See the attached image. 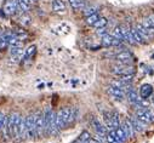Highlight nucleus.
Wrapping results in <instances>:
<instances>
[{
	"label": "nucleus",
	"mask_w": 154,
	"mask_h": 143,
	"mask_svg": "<svg viewBox=\"0 0 154 143\" xmlns=\"http://www.w3.org/2000/svg\"><path fill=\"white\" fill-rule=\"evenodd\" d=\"M78 114H79V109L76 107H74V108L66 107V108L60 109L56 113V124H57L58 130L61 131L62 129H66L70 124H73L78 119Z\"/></svg>",
	"instance_id": "obj_1"
},
{
	"label": "nucleus",
	"mask_w": 154,
	"mask_h": 143,
	"mask_svg": "<svg viewBox=\"0 0 154 143\" xmlns=\"http://www.w3.org/2000/svg\"><path fill=\"white\" fill-rule=\"evenodd\" d=\"M44 120H45V135L46 136H55L60 132L57 124H56V113L51 108L45 109Z\"/></svg>",
	"instance_id": "obj_2"
},
{
	"label": "nucleus",
	"mask_w": 154,
	"mask_h": 143,
	"mask_svg": "<svg viewBox=\"0 0 154 143\" xmlns=\"http://www.w3.org/2000/svg\"><path fill=\"white\" fill-rule=\"evenodd\" d=\"M112 73L117 75L118 78L128 77V75H135L136 69L131 64H117L112 68Z\"/></svg>",
	"instance_id": "obj_3"
},
{
	"label": "nucleus",
	"mask_w": 154,
	"mask_h": 143,
	"mask_svg": "<svg viewBox=\"0 0 154 143\" xmlns=\"http://www.w3.org/2000/svg\"><path fill=\"white\" fill-rule=\"evenodd\" d=\"M21 115L18 113H12L9 115V133L10 137L17 138L18 137V127H20Z\"/></svg>",
	"instance_id": "obj_4"
},
{
	"label": "nucleus",
	"mask_w": 154,
	"mask_h": 143,
	"mask_svg": "<svg viewBox=\"0 0 154 143\" xmlns=\"http://www.w3.org/2000/svg\"><path fill=\"white\" fill-rule=\"evenodd\" d=\"M101 46L103 47H123V41L114 38L112 34L107 33L101 37Z\"/></svg>",
	"instance_id": "obj_5"
},
{
	"label": "nucleus",
	"mask_w": 154,
	"mask_h": 143,
	"mask_svg": "<svg viewBox=\"0 0 154 143\" xmlns=\"http://www.w3.org/2000/svg\"><path fill=\"white\" fill-rule=\"evenodd\" d=\"M136 117L143 121L146 125L154 123V113L149 108H137L136 109Z\"/></svg>",
	"instance_id": "obj_6"
},
{
	"label": "nucleus",
	"mask_w": 154,
	"mask_h": 143,
	"mask_svg": "<svg viewBox=\"0 0 154 143\" xmlns=\"http://www.w3.org/2000/svg\"><path fill=\"white\" fill-rule=\"evenodd\" d=\"M35 119V132L38 137H42L45 135V120H44V113L43 112H38L34 114Z\"/></svg>",
	"instance_id": "obj_7"
},
{
	"label": "nucleus",
	"mask_w": 154,
	"mask_h": 143,
	"mask_svg": "<svg viewBox=\"0 0 154 143\" xmlns=\"http://www.w3.org/2000/svg\"><path fill=\"white\" fill-rule=\"evenodd\" d=\"M114 58L119 64H131V62L134 61V55L128 50H123L115 55Z\"/></svg>",
	"instance_id": "obj_8"
},
{
	"label": "nucleus",
	"mask_w": 154,
	"mask_h": 143,
	"mask_svg": "<svg viewBox=\"0 0 154 143\" xmlns=\"http://www.w3.org/2000/svg\"><path fill=\"white\" fill-rule=\"evenodd\" d=\"M17 9H18V0H5L4 6H3V11L5 16L15 15Z\"/></svg>",
	"instance_id": "obj_9"
},
{
	"label": "nucleus",
	"mask_w": 154,
	"mask_h": 143,
	"mask_svg": "<svg viewBox=\"0 0 154 143\" xmlns=\"http://www.w3.org/2000/svg\"><path fill=\"white\" fill-rule=\"evenodd\" d=\"M126 97H128L129 102H130L134 107L138 108V107H140V103H141V101H142V98L138 96L137 91H136L132 86H131V87H129V90L126 91Z\"/></svg>",
	"instance_id": "obj_10"
},
{
	"label": "nucleus",
	"mask_w": 154,
	"mask_h": 143,
	"mask_svg": "<svg viewBox=\"0 0 154 143\" xmlns=\"http://www.w3.org/2000/svg\"><path fill=\"white\" fill-rule=\"evenodd\" d=\"M26 127H27V136H28L29 138H33V137L36 136L34 114H30V115L26 117Z\"/></svg>",
	"instance_id": "obj_11"
},
{
	"label": "nucleus",
	"mask_w": 154,
	"mask_h": 143,
	"mask_svg": "<svg viewBox=\"0 0 154 143\" xmlns=\"http://www.w3.org/2000/svg\"><path fill=\"white\" fill-rule=\"evenodd\" d=\"M91 124H92V126H94V129H95V131H96V135H98V136H102V137H107V135H108V129L106 127V125H103L97 118H94L92 120H91Z\"/></svg>",
	"instance_id": "obj_12"
},
{
	"label": "nucleus",
	"mask_w": 154,
	"mask_h": 143,
	"mask_svg": "<svg viewBox=\"0 0 154 143\" xmlns=\"http://www.w3.org/2000/svg\"><path fill=\"white\" fill-rule=\"evenodd\" d=\"M108 93L117 101H124L125 96H126V92L123 90V89H119V87H115V86H109L108 87Z\"/></svg>",
	"instance_id": "obj_13"
},
{
	"label": "nucleus",
	"mask_w": 154,
	"mask_h": 143,
	"mask_svg": "<svg viewBox=\"0 0 154 143\" xmlns=\"http://www.w3.org/2000/svg\"><path fill=\"white\" fill-rule=\"evenodd\" d=\"M10 53H11V62L12 63H20L23 61L24 57V50L23 49H17V47H12L10 49Z\"/></svg>",
	"instance_id": "obj_14"
},
{
	"label": "nucleus",
	"mask_w": 154,
	"mask_h": 143,
	"mask_svg": "<svg viewBox=\"0 0 154 143\" xmlns=\"http://www.w3.org/2000/svg\"><path fill=\"white\" fill-rule=\"evenodd\" d=\"M152 95H153V86L150 84H143L140 87V97L142 99H147L152 97Z\"/></svg>",
	"instance_id": "obj_15"
},
{
	"label": "nucleus",
	"mask_w": 154,
	"mask_h": 143,
	"mask_svg": "<svg viewBox=\"0 0 154 143\" xmlns=\"http://www.w3.org/2000/svg\"><path fill=\"white\" fill-rule=\"evenodd\" d=\"M122 127L124 129V131H125V133H126L128 138L134 137V135H135V132H136V131H135V129H134V125H132V123H131L130 118H128V119H125V120H124V123H123Z\"/></svg>",
	"instance_id": "obj_16"
},
{
	"label": "nucleus",
	"mask_w": 154,
	"mask_h": 143,
	"mask_svg": "<svg viewBox=\"0 0 154 143\" xmlns=\"http://www.w3.org/2000/svg\"><path fill=\"white\" fill-rule=\"evenodd\" d=\"M24 45V41L21 40L20 38H17L16 35L14 34V32L10 34V39H9V47L12 49V47H17V49H22Z\"/></svg>",
	"instance_id": "obj_17"
},
{
	"label": "nucleus",
	"mask_w": 154,
	"mask_h": 143,
	"mask_svg": "<svg viewBox=\"0 0 154 143\" xmlns=\"http://www.w3.org/2000/svg\"><path fill=\"white\" fill-rule=\"evenodd\" d=\"M67 10L63 0H52V11L55 14H64Z\"/></svg>",
	"instance_id": "obj_18"
},
{
	"label": "nucleus",
	"mask_w": 154,
	"mask_h": 143,
	"mask_svg": "<svg viewBox=\"0 0 154 143\" xmlns=\"http://www.w3.org/2000/svg\"><path fill=\"white\" fill-rule=\"evenodd\" d=\"M130 120H131V123H132L134 129H135L136 132H142V131H144V129H146V124H144L143 121H141L136 115H135V117H131Z\"/></svg>",
	"instance_id": "obj_19"
},
{
	"label": "nucleus",
	"mask_w": 154,
	"mask_h": 143,
	"mask_svg": "<svg viewBox=\"0 0 154 143\" xmlns=\"http://www.w3.org/2000/svg\"><path fill=\"white\" fill-rule=\"evenodd\" d=\"M68 3L70 5V8L75 11L78 10H84L86 8V3L85 0H68Z\"/></svg>",
	"instance_id": "obj_20"
},
{
	"label": "nucleus",
	"mask_w": 154,
	"mask_h": 143,
	"mask_svg": "<svg viewBox=\"0 0 154 143\" xmlns=\"http://www.w3.org/2000/svg\"><path fill=\"white\" fill-rule=\"evenodd\" d=\"M36 53V46L35 45H30L28 49L24 50V57H23V61H32V58L35 56ZM22 61V62H23Z\"/></svg>",
	"instance_id": "obj_21"
},
{
	"label": "nucleus",
	"mask_w": 154,
	"mask_h": 143,
	"mask_svg": "<svg viewBox=\"0 0 154 143\" xmlns=\"http://www.w3.org/2000/svg\"><path fill=\"white\" fill-rule=\"evenodd\" d=\"M114 131H115V137H117L119 143H125L126 142L128 136H126V133H125V131H124V129L122 126H119L118 129H115Z\"/></svg>",
	"instance_id": "obj_22"
},
{
	"label": "nucleus",
	"mask_w": 154,
	"mask_h": 143,
	"mask_svg": "<svg viewBox=\"0 0 154 143\" xmlns=\"http://www.w3.org/2000/svg\"><path fill=\"white\" fill-rule=\"evenodd\" d=\"M131 34H132L134 40H135L136 44H146V43H147V40L142 37L141 33L136 29V27H135V28H131Z\"/></svg>",
	"instance_id": "obj_23"
},
{
	"label": "nucleus",
	"mask_w": 154,
	"mask_h": 143,
	"mask_svg": "<svg viewBox=\"0 0 154 143\" xmlns=\"http://www.w3.org/2000/svg\"><path fill=\"white\" fill-rule=\"evenodd\" d=\"M32 0H18V9L22 11V14H26L30 10Z\"/></svg>",
	"instance_id": "obj_24"
},
{
	"label": "nucleus",
	"mask_w": 154,
	"mask_h": 143,
	"mask_svg": "<svg viewBox=\"0 0 154 143\" xmlns=\"http://www.w3.org/2000/svg\"><path fill=\"white\" fill-rule=\"evenodd\" d=\"M103 119H104V124H106V127L110 131V130H114L113 129V123H112V112H104L103 113Z\"/></svg>",
	"instance_id": "obj_25"
},
{
	"label": "nucleus",
	"mask_w": 154,
	"mask_h": 143,
	"mask_svg": "<svg viewBox=\"0 0 154 143\" xmlns=\"http://www.w3.org/2000/svg\"><path fill=\"white\" fill-rule=\"evenodd\" d=\"M142 26L148 28V29H154V15H149L148 17H146L142 22Z\"/></svg>",
	"instance_id": "obj_26"
},
{
	"label": "nucleus",
	"mask_w": 154,
	"mask_h": 143,
	"mask_svg": "<svg viewBox=\"0 0 154 143\" xmlns=\"http://www.w3.org/2000/svg\"><path fill=\"white\" fill-rule=\"evenodd\" d=\"M14 34L16 35L17 38H20L21 40H26L28 38V33L24 30V29H21V28H16L14 30Z\"/></svg>",
	"instance_id": "obj_27"
},
{
	"label": "nucleus",
	"mask_w": 154,
	"mask_h": 143,
	"mask_svg": "<svg viewBox=\"0 0 154 143\" xmlns=\"http://www.w3.org/2000/svg\"><path fill=\"white\" fill-rule=\"evenodd\" d=\"M100 17H101V16L98 15V12H96V14H94V15H91V16H88L85 21H86V23H88L89 26H94V24L100 20Z\"/></svg>",
	"instance_id": "obj_28"
},
{
	"label": "nucleus",
	"mask_w": 154,
	"mask_h": 143,
	"mask_svg": "<svg viewBox=\"0 0 154 143\" xmlns=\"http://www.w3.org/2000/svg\"><path fill=\"white\" fill-rule=\"evenodd\" d=\"M112 123H113V129H118L120 126V119H119V115L118 113L115 112H112Z\"/></svg>",
	"instance_id": "obj_29"
},
{
	"label": "nucleus",
	"mask_w": 154,
	"mask_h": 143,
	"mask_svg": "<svg viewBox=\"0 0 154 143\" xmlns=\"http://www.w3.org/2000/svg\"><path fill=\"white\" fill-rule=\"evenodd\" d=\"M97 11H98V8H97V6H95V5L86 6V8L84 9V15H85V17H88V16H91V15L96 14Z\"/></svg>",
	"instance_id": "obj_30"
},
{
	"label": "nucleus",
	"mask_w": 154,
	"mask_h": 143,
	"mask_svg": "<svg viewBox=\"0 0 154 143\" xmlns=\"http://www.w3.org/2000/svg\"><path fill=\"white\" fill-rule=\"evenodd\" d=\"M107 23H108V21H107V18L106 17H100V20L92 26L94 28H96V29H100V28H106V26H107Z\"/></svg>",
	"instance_id": "obj_31"
},
{
	"label": "nucleus",
	"mask_w": 154,
	"mask_h": 143,
	"mask_svg": "<svg viewBox=\"0 0 154 143\" xmlns=\"http://www.w3.org/2000/svg\"><path fill=\"white\" fill-rule=\"evenodd\" d=\"M106 139H107V143H119L118 139H117V137H115V131L114 130H110L108 132Z\"/></svg>",
	"instance_id": "obj_32"
},
{
	"label": "nucleus",
	"mask_w": 154,
	"mask_h": 143,
	"mask_svg": "<svg viewBox=\"0 0 154 143\" xmlns=\"http://www.w3.org/2000/svg\"><path fill=\"white\" fill-rule=\"evenodd\" d=\"M112 35H113L114 38H117V39L124 41V39H123V34H122V29H120V26H118V27H115V28H114Z\"/></svg>",
	"instance_id": "obj_33"
},
{
	"label": "nucleus",
	"mask_w": 154,
	"mask_h": 143,
	"mask_svg": "<svg viewBox=\"0 0 154 143\" xmlns=\"http://www.w3.org/2000/svg\"><path fill=\"white\" fill-rule=\"evenodd\" d=\"M20 22L22 23V26H29V24L32 23V20H30V17H29L28 15L23 14V15L20 17Z\"/></svg>",
	"instance_id": "obj_34"
},
{
	"label": "nucleus",
	"mask_w": 154,
	"mask_h": 143,
	"mask_svg": "<svg viewBox=\"0 0 154 143\" xmlns=\"http://www.w3.org/2000/svg\"><path fill=\"white\" fill-rule=\"evenodd\" d=\"M91 138V135H90V132L89 131H83L82 133H80V136H79V141L80 142H88L89 139Z\"/></svg>",
	"instance_id": "obj_35"
},
{
	"label": "nucleus",
	"mask_w": 154,
	"mask_h": 143,
	"mask_svg": "<svg viewBox=\"0 0 154 143\" xmlns=\"http://www.w3.org/2000/svg\"><path fill=\"white\" fill-rule=\"evenodd\" d=\"M4 119H5V114H3L0 112V133H2V127H3V124H4Z\"/></svg>",
	"instance_id": "obj_36"
},
{
	"label": "nucleus",
	"mask_w": 154,
	"mask_h": 143,
	"mask_svg": "<svg viewBox=\"0 0 154 143\" xmlns=\"http://www.w3.org/2000/svg\"><path fill=\"white\" fill-rule=\"evenodd\" d=\"M97 34H98V35H101V37H103L104 34H107L106 28H100V29H97Z\"/></svg>",
	"instance_id": "obj_37"
},
{
	"label": "nucleus",
	"mask_w": 154,
	"mask_h": 143,
	"mask_svg": "<svg viewBox=\"0 0 154 143\" xmlns=\"http://www.w3.org/2000/svg\"><path fill=\"white\" fill-rule=\"evenodd\" d=\"M83 143H84V142H83ZM85 143H101V142H100L98 139H96V138L91 137V138H90V139H89L88 142H85Z\"/></svg>",
	"instance_id": "obj_38"
},
{
	"label": "nucleus",
	"mask_w": 154,
	"mask_h": 143,
	"mask_svg": "<svg viewBox=\"0 0 154 143\" xmlns=\"http://www.w3.org/2000/svg\"><path fill=\"white\" fill-rule=\"evenodd\" d=\"M44 87H45V84H40V85H38V89H40V90H42V89H44Z\"/></svg>",
	"instance_id": "obj_39"
},
{
	"label": "nucleus",
	"mask_w": 154,
	"mask_h": 143,
	"mask_svg": "<svg viewBox=\"0 0 154 143\" xmlns=\"http://www.w3.org/2000/svg\"><path fill=\"white\" fill-rule=\"evenodd\" d=\"M152 104H153V107H154V95H152Z\"/></svg>",
	"instance_id": "obj_40"
},
{
	"label": "nucleus",
	"mask_w": 154,
	"mask_h": 143,
	"mask_svg": "<svg viewBox=\"0 0 154 143\" xmlns=\"http://www.w3.org/2000/svg\"><path fill=\"white\" fill-rule=\"evenodd\" d=\"M74 143H83V142H80V141H79V139H76V141H75V142H74Z\"/></svg>",
	"instance_id": "obj_41"
},
{
	"label": "nucleus",
	"mask_w": 154,
	"mask_h": 143,
	"mask_svg": "<svg viewBox=\"0 0 154 143\" xmlns=\"http://www.w3.org/2000/svg\"><path fill=\"white\" fill-rule=\"evenodd\" d=\"M152 58H153V59H154V53H153V55H152Z\"/></svg>",
	"instance_id": "obj_42"
},
{
	"label": "nucleus",
	"mask_w": 154,
	"mask_h": 143,
	"mask_svg": "<svg viewBox=\"0 0 154 143\" xmlns=\"http://www.w3.org/2000/svg\"><path fill=\"white\" fill-rule=\"evenodd\" d=\"M32 2H36V0H32Z\"/></svg>",
	"instance_id": "obj_43"
},
{
	"label": "nucleus",
	"mask_w": 154,
	"mask_h": 143,
	"mask_svg": "<svg viewBox=\"0 0 154 143\" xmlns=\"http://www.w3.org/2000/svg\"><path fill=\"white\" fill-rule=\"evenodd\" d=\"M0 35H2V33H0Z\"/></svg>",
	"instance_id": "obj_44"
}]
</instances>
